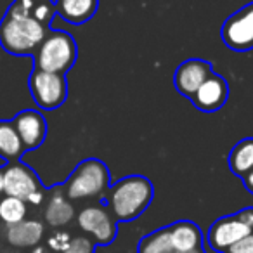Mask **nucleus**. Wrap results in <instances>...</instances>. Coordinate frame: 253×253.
Instances as JSON below:
<instances>
[{"label":"nucleus","instance_id":"f257e3e1","mask_svg":"<svg viewBox=\"0 0 253 253\" xmlns=\"http://www.w3.org/2000/svg\"><path fill=\"white\" fill-rule=\"evenodd\" d=\"M47 35L45 25L16 2L0 21V45L14 56H26L39 49Z\"/></svg>","mask_w":253,"mask_h":253},{"label":"nucleus","instance_id":"f03ea898","mask_svg":"<svg viewBox=\"0 0 253 253\" xmlns=\"http://www.w3.org/2000/svg\"><path fill=\"white\" fill-rule=\"evenodd\" d=\"M155 187L144 175H126L109 186L108 205L118 222L135 220L151 205Z\"/></svg>","mask_w":253,"mask_h":253},{"label":"nucleus","instance_id":"7ed1b4c3","mask_svg":"<svg viewBox=\"0 0 253 253\" xmlns=\"http://www.w3.org/2000/svg\"><path fill=\"white\" fill-rule=\"evenodd\" d=\"M77 42L70 33L50 32L37 49L35 70L66 75L77 63Z\"/></svg>","mask_w":253,"mask_h":253},{"label":"nucleus","instance_id":"20e7f679","mask_svg":"<svg viewBox=\"0 0 253 253\" xmlns=\"http://www.w3.org/2000/svg\"><path fill=\"white\" fill-rule=\"evenodd\" d=\"M109 170L106 163L97 158H88L78 163L77 169L68 177L66 184V196L71 200H82V198L99 196L104 191L109 189Z\"/></svg>","mask_w":253,"mask_h":253},{"label":"nucleus","instance_id":"39448f33","mask_svg":"<svg viewBox=\"0 0 253 253\" xmlns=\"http://www.w3.org/2000/svg\"><path fill=\"white\" fill-rule=\"evenodd\" d=\"M28 85L35 104L47 111L63 106L68 97V82L64 75L33 70Z\"/></svg>","mask_w":253,"mask_h":253},{"label":"nucleus","instance_id":"423d86ee","mask_svg":"<svg viewBox=\"0 0 253 253\" xmlns=\"http://www.w3.org/2000/svg\"><path fill=\"white\" fill-rule=\"evenodd\" d=\"M220 37L224 45L234 52L253 49V2L243 5L225 19Z\"/></svg>","mask_w":253,"mask_h":253},{"label":"nucleus","instance_id":"0eeeda50","mask_svg":"<svg viewBox=\"0 0 253 253\" xmlns=\"http://www.w3.org/2000/svg\"><path fill=\"white\" fill-rule=\"evenodd\" d=\"M253 229L250 227V224L246 222L245 215L241 211L234 215H225L220 217L210 225L207 232V243L210 248H213L215 252L224 253L229 246H232L236 241H239L241 238H245L246 234H250Z\"/></svg>","mask_w":253,"mask_h":253},{"label":"nucleus","instance_id":"6e6552de","mask_svg":"<svg viewBox=\"0 0 253 253\" xmlns=\"http://www.w3.org/2000/svg\"><path fill=\"white\" fill-rule=\"evenodd\" d=\"M78 225L95 238L97 245H109L118 234L116 218L104 207H87L78 213Z\"/></svg>","mask_w":253,"mask_h":253},{"label":"nucleus","instance_id":"1a4fd4ad","mask_svg":"<svg viewBox=\"0 0 253 253\" xmlns=\"http://www.w3.org/2000/svg\"><path fill=\"white\" fill-rule=\"evenodd\" d=\"M40 189V180L30 167L19 162H11L4 167V194L28 200L32 193Z\"/></svg>","mask_w":253,"mask_h":253},{"label":"nucleus","instance_id":"9d476101","mask_svg":"<svg viewBox=\"0 0 253 253\" xmlns=\"http://www.w3.org/2000/svg\"><path fill=\"white\" fill-rule=\"evenodd\" d=\"M189 99L194 104V108L200 109V111L215 113L227 102L229 85L224 77H220L217 73H211Z\"/></svg>","mask_w":253,"mask_h":253},{"label":"nucleus","instance_id":"9b49d317","mask_svg":"<svg viewBox=\"0 0 253 253\" xmlns=\"http://www.w3.org/2000/svg\"><path fill=\"white\" fill-rule=\"evenodd\" d=\"M213 73L211 64L205 59H186L177 66L173 73V85L184 97H191L200 85Z\"/></svg>","mask_w":253,"mask_h":253},{"label":"nucleus","instance_id":"f8f14e48","mask_svg":"<svg viewBox=\"0 0 253 253\" xmlns=\"http://www.w3.org/2000/svg\"><path fill=\"white\" fill-rule=\"evenodd\" d=\"M12 123H14L26 151L37 149L45 141L47 122L42 113L37 111V109H25V111L18 113L16 118L12 120Z\"/></svg>","mask_w":253,"mask_h":253},{"label":"nucleus","instance_id":"ddd939ff","mask_svg":"<svg viewBox=\"0 0 253 253\" xmlns=\"http://www.w3.org/2000/svg\"><path fill=\"white\" fill-rule=\"evenodd\" d=\"M99 0H56L54 11L71 25H84L95 16Z\"/></svg>","mask_w":253,"mask_h":253},{"label":"nucleus","instance_id":"4468645a","mask_svg":"<svg viewBox=\"0 0 253 253\" xmlns=\"http://www.w3.org/2000/svg\"><path fill=\"white\" fill-rule=\"evenodd\" d=\"M170 227V241H172L173 252H191V250L201 248L203 243V232L194 222L179 220Z\"/></svg>","mask_w":253,"mask_h":253},{"label":"nucleus","instance_id":"2eb2a0df","mask_svg":"<svg viewBox=\"0 0 253 253\" xmlns=\"http://www.w3.org/2000/svg\"><path fill=\"white\" fill-rule=\"evenodd\" d=\"M43 236V225L37 220H21L18 224L7 225L5 238L12 246L18 248H28L40 243Z\"/></svg>","mask_w":253,"mask_h":253},{"label":"nucleus","instance_id":"dca6fc26","mask_svg":"<svg viewBox=\"0 0 253 253\" xmlns=\"http://www.w3.org/2000/svg\"><path fill=\"white\" fill-rule=\"evenodd\" d=\"M25 151L26 149L14 123L9 120H0V158H4L9 163L19 162Z\"/></svg>","mask_w":253,"mask_h":253},{"label":"nucleus","instance_id":"f3484780","mask_svg":"<svg viewBox=\"0 0 253 253\" xmlns=\"http://www.w3.org/2000/svg\"><path fill=\"white\" fill-rule=\"evenodd\" d=\"M229 169L234 175L243 177L253 170V137L241 139L229 153Z\"/></svg>","mask_w":253,"mask_h":253},{"label":"nucleus","instance_id":"a211bd4d","mask_svg":"<svg viewBox=\"0 0 253 253\" xmlns=\"http://www.w3.org/2000/svg\"><path fill=\"white\" fill-rule=\"evenodd\" d=\"M172 241H170V227H162L149 232L139 241L137 253H172Z\"/></svg>","mask_w":253,"mask_h":253},{"label":"nucleus","instance_id":"6ab92c4d","mask_svg":"<svg viewBox=\"0 0 253 253\" xmlns=\"http://www.w3.org/2000/svg\"><path fill=\"white\" fill-rule=\"evenodd\" d=\"M75 211L71 203L61 194H56L49 200V205H47L45 210V220L49 222L54 227H59V225H66L68 222L73 218Z\"/></svg>","mask_w":253,"mask_h":253},{"label":"nucleus","instance_id":"aec40b11","mask_svg":"<svg viewBox=\"0 0 253 253\" xmlns=\"http://www.w3.org/2000/svg\"><path fill=\"white\" fill-rule=\"evenodd\" d=\"M26 201L16 196H2L0 198V222L5 225L18 224L26 217Z\"/></svg>","mask_w":253,"mask_h":253},{"label":"nucleus","instance_id":"412c9836","mask_svg":"<svg viewBox=\"0 0 253 253\" xmlns=\"http://www.w3.org/2000/svg\"><path fill=\"white\" fill-rule=\"evenodd\" d=\"M63 253H94V243L87 238H73Z\"/></svg>","mask_w":253,"mask_h":253},{"label":"nucleus","instance_id":"4be33fe9","mask_svg":"<svg viewBox=\"0 0 253 253\" xmlns=\"http://www.w3.org/2000/svg\"><path fill=\"white\" fill-rule=\"evenodd\" d=\"M224 253H253V231L236 241L232 246H229Z\"/></svg>","mask_w":253,"mask_h":253},{"label":"nucleus","instance_id":"5701e85b","mask_svg":"<svg viewBox=\"0 0 253 253\" xmlns=\"http://www.w3.org/2000/svg\"><path fill=\"white\" fill-rule=\"evenodd\" d=\"M70 241H71V238H70V234H68V232H56V234L50 236L47 243H49L50 250L63 253L64 250H66V246L70 245Z\"/></svg>","mask_w":253,"mask_h":253},{"label":"nucleus","instance_id":"b1692460","mask_svg":"<svg viewBox=\"0 0 253 253\" xmlns=\"http://www.w3.org/2000/svg\"><path fill=\"white\" fill-rule=\"evenodd\" d=\"M241 179H243V184H245L246 189L253 194V170H250V172L246 173V175H243Z\"/></svg>","mask_w":253,"mask_h":253},{"label":"nucleus","instance_id":"393cba45","mask_svg":"<svg viewBox=\"0 0 253 253\" xmlns=\"http://www.w3.org/2000/svg\"><path fill=\"white\" fill-rule=\"evenodd\" d=\"M26 201H30V203H33V205H40V203L43 201V193H42L40 189H39V191H35V193L30 194L28 200H26Z\"/></svg>","mask_w":253,"mask_h":253},{"label":"nucleus","instance_id":"a878e982","mask_svg":"<svg viewBox=\"0 0 253 253\" xmlns=\"http://www.w3.org/2000/svg\"><path fill=\"white\" fill-rule=\"evenodd\" d=\"M4 194V169H0V196Z\"/></svg>","mask_w":253,"mask_h":253},{"label":"nucleus","instance_id":"bb28decb","mask_svg":"<svg viewBox=\"0 0 253 253\" xmlns=\"http://www.w3.org/2000/svg\"><path fill=\"white\" fill-rule=\"evenodd\" d=\"M32 253H49V252H47V250L45 248H42V246H37V248L35 250H33V252Z\"/></svg>","mask_w":253,"mask_h":253},{"label":"nucleus","instance_id":"cd10ccee","mask_svg":"<svg viewBox=\"0 0 253 253\" xmlns=\"http://www.w3.org/2000/svg\"><path fill=\"white\" fill-rule=\"evenodd\" d=\"M172 253H205L201 248H198V250H191V252H172Z\"/></svg>","mask_w":253,"mask_h":253}]
</instances>
